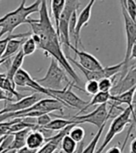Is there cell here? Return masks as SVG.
I'll return each instance as SVG.
<instances>
[{
  "mask_svg": "<svg viewBox=\"0 0 136 153\" xmlns=\"http://www.w3.org/2000/svg\"><path fill=\"white\" fill-rule=\"evenodd\" d=\"M38 13L39 19L35 20L29 18L27 20V24H29L32 27V32L30 36L34 39L36 45V49L38 48L43 50L47 57H51V59H54L59 65H61L63 69H64L69 76L74 79L75 83H77L75 85L79 87V85H82V81L70 63L66 60L65 54L62 50L61 42H60L48 12L47 1L42 0L40 2Z\"/></svg>",
  "mask_w": 136,
  "mask_h": 153,
  "instance_id": "cell-1",
  "label": "cell"
},
{
  "mask_svg": "<svg viewBox=\"0 0 136 153\" xmlns=\"http://www.w3.org/2000/svg\"><path fill=\"white\" fill-rule=\"evenodd\" d=\"M40 2L39 0H36L31 6L26 7V0H22L18 9L7 13L5 16L0 18V39L6 34H12L14 29L21 25L27 24L30 15L39 11Z\"/></svg>",
  "mask_w": 136,
  "mask_h": 153,
  "instance_id": "cell-2",
  "label": "cell"
},
{
  "mask_svg": "<svg viewBox=\"0 0 136 153\" xmlns=\"http://www.w3.org/2000/svg\"><path fill=\"white\" fill-rule=\"evenodd\" d=\"M35 81L49 91H61L67 86L75 85L70 82L64 70L62 69L54 59L50 60V64L46 75L42 79H35Z\"/></svg>",
  "mask_w": 136,
  "mask_h": 153,
  "instance_id": "cell-3",
  "label": "cell"
},
{
  "mask_svg": "<svg viewBox=\"0 0 136 153\" xmlns=\"http://www.w3.org/2000/svg\"><path fill=\"white\" fill-rule=\"evenodd\" d=\"M121 5V4H120ZM121 11H122V16L124 19V26H125V34H126V52H125V58L123 61V66L121 72H120V76L119 79H122L123 76L127 74V72L129 71L130 67L134 64H132V65H130L131 61V52L132 50L133 49V47H135L136 44V22H133L130 16L128 15V13L126 12L124 7L121 5Z\"/></svg>",
  "mask_w": 136,
  "mask_h": 153,
  "instance_id": "cell-4",
  "label": "cell"
},
{
  "mask_svg": "<svg viewBox=\"0 0 136 153\" xmlns=\"http://www.w3.org/2000/svg\"><path fill=\"white\" fill-rule=\"evenodd\" d=\"M131 116H132L131 110L129 108H127L123 109L122 112L120 113L118 117H116L113 120V121L111 122V125L108 129V132L106 135H105L102 145L94 153H102L103 149H105V147L113 140V138H114L118 134L121 133L128 124H130L131 122H132V120H131Z\"/></svg>",
  "mask_w": 136,
  "mask_h": 153,
  "instance_id": "cell-5",
  "label": "cell"
},
{
  "mask_svg": "<svg viewBox=\"0 0 136 153\" xmlns=\"http://www.w3.org/2000/svg\"><path fill=\"white\" fill-rule=\"evenodd\" d=\"M72 88H77L79 91H84V89L79 88L77 85H70L61 91H49L54 96L55 99H57L60 102H62L65 106H70V108L78 109L79 110L78 114H81L89 102L83 100L79 96H78L72 91Z\"/></svg>",
  "mask_w": 136,
  "mask_h": 153,
  "instance_id": "cell-6",
  "label": "cell"
},
{
  "mask_svg": "<svg viewBox=\"0 0 136 153\" xmlns=\"http://www.w3.org/2000/svg\"><path fill=\"white\" fill-rule=\"evenodd\" d=\"M80 1H65L64 7L62 11L61 16L59 20V33H60V42L65 45L66 47H71L69 33H68V25H69V21L71 19L72 14L75 11H78L80 6Z\"/></svg>",
  "mask_w": 136,
  "mask_h": 153,
  "instance_id": "cell-7",
  "label": "cell"
},
{
  "mask_svg": "<svg viewBox=\"0 0 136 153\" xmlns=\"http://www.w3.org/2000/svg\"><path fill=\"white\" fill-rule=\"evenodd\" d=\"M111 105V108L109 111L107 110V105L103 104V105H100L99 106H97L92 112L86 114V115H77V116H74L71 120L78 121L79 124L81 123L93 124L94 126H96L99 129L101 126L106 123L107 120L111 117L114 106L112 105Z\"/></svg>",
  "mask_w": 136,
  "mask_h": 153,
  "instance_id": "cell-8",
  "label": "cell"
},
{
  "mask_svg": "<svg viewBox=\"0 0 136 153\" xmlns=\"http://www.w3.org/2000/svg\"><path fill=\"white\" fill-rule=\"evenodd\" d=\"M13 82L15 84V86H20V87H28L30 89L34 90L35 91H37L38 94H46L48 95L50 98L51 99H55L54 96L52 95L49 90H47L46 88L42 87L40 84H38L35 79H34L31 76L29 75V73L27 71H25L24 69H19L17 71V73L15 74L14 78H13ZM57 100V99H56Z\"/></svg>",
  "mask_w": 136,
  "mask_h": 153,
  "instance_id": "cell-9",
  "label": "cell"
},
{
  "mask_svg": "<svg viewBox=\"0 0 136 153\" xmlns=\"http://www.w3.org/2000/svg\"><path fill=\"white\" fill-rule=\"evenodd\" d=\"M135 86H136V67H135V64H133L122 79H119L118 81L113 84V87L109 91V94L111 96L119 95L126 93L128 91H130Z\"/></svg>",
  "mask_w": 136,
  "mask_h": 153,
  "instance_id": "cell-10",
  "label": "cell"
},
{
  "mask_svg": "<svg viewBox=\"0 0 136 153\" xmlns=\"http://www.w3.org/2000/svg\"><path fill=\"white\" fill-rule=\"evenodd\" d=\"M42 98L40 94H34L32 95L25 96L21 100L14 103L7 102L3 109H0V115L6 114V113H13V112H19L21 110H24L30 106H32L35 103L40 101Z\"/></svg>",
  "mask_w": 136,
  "mask_h": 153,
  "instance_id": "cell-11",
  "label": "cell"
},
{
  "mask_svg": "<svg viewBox=\"0 0 136 153\" xmlns=\"http://www.w3.org/2000/svg\"><path fill=\"white\" fill-rule=\"evenodd\" d=\"M70 49L75 53V55H78L79 60V62L78 63L84 69L89 71H98V70H102L103 68L102 64L99 62V60L96 59L90 53L86 52L84 51H79L78 49H75L73 47V45L70 47Z\"/></svg>",
  "mask_w": 136,
  "mask_h": 153,
  "instance_id": "cell-12",
  "label": "cell"
},
{
  "mask_svg": "<svg viewBox=\"0 0 136 153\" xmlns=\"http://www.w3.org/2000/svg\"><path fill=\"white\" fill-rule=\"evenodd\" d=\"M75 125V124L67 126L64 129H63L62 131H60L56 135L50 136V137H49V138H46V143H45V145L41 149H39L38 150H37L35 153H53L57 149V148L59 147V145H60V143H61L63 137L69 133V131Z\"/></svg>",
  "mask_w": 136,
  "mask_h": 153,
  "instance_id": "cell-13",
  "label": "cell"
},
{
  "mask_svg": "<svg viewBox=\"0 0 136 153\" xmlns=\"http://www.w3.org/2000/svg\"><path fill=\"white\" fill-rule=\"evenodd\" d=\"M94 0H92L89 1L87 6L82 10V11L80 12V14L77 18V24H75V37H77V40L78 43L81 44L80 41V31L83 26L87 25L88 22L90 19V14H92V9L94 5Z\"/></svg>",
  "mask_w": 136,
  "mask_h": 153,
  "instance_id": "cell-14",
  "label": "cell"
},
{
  "mask_svg": "<svg viewBox=\"0 0 136 153\" xmlns=\"http://www.w3.org/2000/svg\"><path fill=\"white\" fill-rule=\"evenodd\" d=\"M134 94H135V87L122 94L116 95V96H110V101L114 102L115 105H118L121 104H125L128 105V108H130L131 113H132L133 123H135V112H134V103H133Z\"/></svg>",
  "mask_w": 136,
  "mask_h": 153,
  "instance_id": "cell-15",
  "label": "cell"
},
{
  "mask_svg": "<svg viewBox=\"0 0 136 153\" xmlns=\"http://www.w3.org/2000/svg\"><path fill=\"white\" fill-rule=\"evenodd\" d=\"M46 143V137L40 131H31L25 138V147L31 150H38Z\"/></svg>",
  "mask_w": 136,
  "mask_h": 153,
  "instance_id": "cell-16",
  "label": "cell"
},
{
  "mask_svg": "<svg viewBox=\"0 0 136 153\" xmlns=\"http://www.w3.org/2000/svg\"><path fill=\"white\" fill-rule=\"evenodd\" d=\"M31 129H24L12 134L13 138L7 150H19L25 147V138L27 134L31 132Z\"/></svg>",
  "mask_w": 136,
  "mask_h": 153,
  "instance_id": "cell-17",
  "label": "cell"
},
{
  "mask_svg": "<svg viewBox=\"0 0 136 153\" xmlns=\"http://www.w3.org/2000/svg\"><path fill=\"white\" fill-rule=\"evenodd\" d=\"M24 60V53H22V51L20 50L17 52V54L15 55L14 59L12 60L10 67H9V69H7V72L6 74L7 79H10L11 82H13V78H14L15 74L17 73V71L19 69H21V66L22 65Z\"/></svg>",
  "mask_w": 136,
  "mask_h": 153,
  "instance_id": "cell-18",
  "label": "cell"
},
{
  "mask_svg": "<svg viewBox=\"0 0 136 153\" xmlns=\"http://www.w3.org/2000/svg\"><path fill=\"white\" fill-rule=\"evenodd\" d=\"M51 2V11L53 14V19H54V25L55 26V31L56 34L60 39V33H59V20L60 16H61L62 11L64 7L65 0H52Z\"/></svg>",
  "mask_w": 136,
  "mask_h": 153,
  "instance_id": "cell-19",
  "label": "cell"
},
{
  "mask_svg": "<svg viewBox=\"0 0 136 153\" xmlns=\"http://www.w3.org/2000/svg\"><path fill=\"white\" fill-rule=\"evenodd\" d=\"M75 124L78 125L79 124L78 121L73 120H64V119H57V120H51L50 123L44 127V129L50 130V131H62L63 129H64L65 127L69 126V125H73Z\"/></svg>",
  "mask_w": 136,
  "mask_h": 153,
  "instance_id": "cell-20",
  "label": "cell"
},
{
  "mask_svg": "<svg viewBox=\"0 0 136 153\" xmlns=\"http://www.w3.org/2000/svg\"><path fill=\"white\" fill-rule=\"evenodd\" d=\"M25 41V38H20V39H11L9 41L7 45L6 51L2 56V59H9L10 58L13 54L17 53L21 48L24 42Z\"/></svg>",
  "mask_w": 136,
  "mask_h": 153,
  "instance_id": "cell-21",
  "label": "cell"
},
{
  "mask_svg": "<svg viewBox=\"0 0 136 153\" xmlns=\"http://www.w3.org/2000/svg\"><path fill=\"white\" fill-rule=\"evenodd\" d=\"M110 94L109 93H102V91H99L98 94H96L95 95H93V97L92 98L87 106L84 108L83 112L86 111L89 108L90 106H94V105H103V104H107L110 101Z\"/></svg>",
  "mask_w": 136,
  "mask_h": 153,
  "instance_id": "cell-22",
  "label": "cell"
},
{
  "mask_svg": "<svg viewBox=\"0 0 136 153\" xmlns=\"http://www.w3.org/2000/svg\"><path fill=\"white\" fill-rule=\"evenodd\" d=\"M31 36V32L30 33H22V34H17V35H14V34H9L7 36V37L3 38V39H0V60L2 59V56L4 54V52L6 51L7 48V45L9 43L10 40L11 39H20V38H26L27 36Z\"/></svg>",
  "mask_w": 136,
  "mask_h": 153,
  "instance_id": "cell-23",
  "label": "cell"
},
{
  "mask_svg": "<svg viewBox=\"0 0 136 153\" xmlns=\"http://www.w3.org/2000/svg\"><path fill=\"white\" fill-rule=\"evenodd\" d=\"M61 147L62 151L64 153H75L78 149V144L75 143L73 139H71L68 134L64 135L61 141Z\"/></svg>",
  "mask_w": 136,
  "mask_h": 153,
  "instance_id": "cell-24",
  "label": "cell"
},
{
  "mask_svg": "<svg viewBox=\"0 0 136 153\" xmlns=\"http://www.w3.org/2000/svg\"><path fill=\"white\" fill-rule=\"evenodd\" d=\"M104 127H105V124H103V126H101L99 129H98V132L93 136V138L92 139V141H90L88 144V146L86 148L83 149V150L81 151V153H94L95 152L97 144H98V142H99V139H100V137H101V135H102V134L103 132Z\"/></svg>",
  "mask_w": 136,
  "mask_h": 153,
  "instance_id": "cell-25",
  "label": "cell"
},
{
  "mask_svg": "<svg viewBox=\"0 0 136 153\" xmlns=\"http://www.w3.org/2000/svg\"><path fill=\"white\" fill-rule=\"evenodd\" d=\"M67 134L77 144L81 143L83 141V139L85 138V130L80 126L75 125Z\"/></svg>",
  "mask_w": 136,
  "mask_h": 153,
  "instance_id": "cell-26",
  "label": "cell"
},
{
  "mask_svg": "<svg viewBox=\"0 0 136 153\" xmlns=\"http://www.w3.org/2000/svg\"><path fill=\"white\" fill-rule=\"evenodd\" d=\"M21 51H22V53H24V57L32 55L33 53L36 51V45H35L34 39L31 36L25 38V41L24 42V44H22Z\"/></svg>",
  "mask_w": 136,
  "mask_h": 153,
  "instance_id": "cell-27",
  "label": "cell"
},
{
  "mask_svg": "<svg viewBox=\"0 0 136 153\" xmlns=\"http://www.w3.org/2000/svg\"><path fill=\"white\" fill-rule=\"evenodd\" d=\"M124 9L126 10V12L128 13V15L130 16V18L135 22V17H136V4H135V1L133 0H124V1H121L120 2Z\"/></svg>",
  "mask_w": 136,
  "mask_h": 153,
  "instance_id": "cell-28",
  "label": "cell"
},
{
  "mask_svg": "<svg viewBox=\"0 0 136 153\" xmlns=\"http://www.w3.org/2000/svg\"><path fill=\"white\" fill-rule=\"evenodd\" d=\"M84 91L88 94L95 95L96 94L99 93V86H98V81L95 80H88L85 84Z\"/></svg>",
  "mask_w": 136,
  "mask_h": 153,
  "instance_id": "cell-29",
  "label": "cell"
},
{
  "mask_svg": "<svg viewBox=\"0 0 136 153\" xmlns=\"http://www.w3.org/2000/svg\"><path fill=\"white\" fill-rule=\"evenodd\" d=\"M99 91L102 93H109L113 87V80L111 79H103L98 81Z\"/></svg>",
  "mask_w": 136,
  "mask_h": 153,
  "instance_id": "cell-30",
  "label": "cell"
},
{
  "mask_svg": "<svg viewBox=\"0 0 136 153\" xmlns=\"http://www.w3.org/2000/svg\"><path fill=\"white\" fill-rule=\"evenodd\" d=\"M51 120H52L49 114H43L41 116L35 118V124L39 128H44V127H46Z\"/></svg>",
  "mask_w": 136,
  "mask_h": 153,
  "instance_id": "cell-31",
  "label": "cell"
},
{
  "mask_svg": "<svg viewBox=\"0 0 136 153\" xmlns=\"http://www.w3.org/2000/svg\"><path fill=\"white\" fill-rule=\"evenodd\" d=\"M13 123H14V120L4 121V122H0V137L10 135V127Z\"/></svg>",
  "mask_w": 136,
  "mask_h": 153,
  "instance_id": "cell-32",
  "label": "cell"
},
{
  "mask_svg": "<svg viewBox=\"0 0 136 153\" xmlns=\"http://www.w3.org/2000/svg\"><path fill=\"white\" fill-rule=\"evenodd\" d=\"M2 100H5V101L9 102V103H14V102H16V100H15L14 98L10 97L9 94L6 93V91H4L3 90L0 89V101H2Z\"/></svg>",
  "mask_w": 136,
  "mask_h": 153,
  "instance_id": "cell-33",
  "label": "cell"
},
{
  "mask_svg": "<svg viewBox=\"0 0 136 153\" xmlns=\"http://www.w3.org/2000/svg\"><path fill=\"white\" fill-rule=\"evenodd\" d=\"M105 153H122V149H120L119 147H118V146H114V147L110 148Z\"/></svg>",
  "mask_w": 136,
  "mask_h": 153,
  "instance_id": "cell-34",
  "label": "cell"
},
{
  "mask_svg": "<svg viewBox=\"0 0 136 153\" xmlns=\"http://www.w3.org/2000/svg\"><path fill=\"white\" fill-rule=\"evenodd\" d=\"M136 138L134 137V138L132 139V141L131 142V147H130V150H131V153H136Z\"/></svg>",
  "mask_w": 136,
  "mask_h": 153,
  "instance_id": "cell-35",
  "label": "cell"
},
{
  "mask_svg": "<svg viewBox=\"0 0 136 153\" xmlns=\"http://www.w3.org/2000/svg\"><path fill=\"white\" fill-rule=\"evenodd\" d=\"M83 149H84V142L82 141L81 143H79V146L77 149V151H75V153H81V151L83 150Z\"/></svg>",
  "mask_w": 136,
  "mask_h": 153,
  "instance_id": "cell-36",
  "label": "cell"
},
{
  "mask_svg": "<svg viewBox=\"0 0 136 153\" xmlns=\"http://www.w3.org/2000/svg\"><path fill=\"white\" fill-rule=\"evenodd\" d=\"M17 150H5L4 153H16Z\"/></svg>",
  "mask_w": 136,
  "mask_h": 153,
  "instance_id": "cell-37",
  "label": "cell"
},
{
  "mask_svg": "<svg viewBox=\"0 0 136 153\" xmlns=\"http://www.w3.org/2000/svg\"><path fill=\"white\" fill-rule=\"evenodd\" d=\"M9 59H10V58H9ZM9 59H1V60H0V65H2L3 63H5L6 61H7Z\"/></svg>",
  "mask_w": 136,
  "mask_h": 153,
  "instance_id": "cell-38",
  "label": "cell"
},
{
  "mask_svg": "<svg viewBox=\"0 0 136 153\" xmlns=\"http://www.w3.org/2000/svg\"><path fill=\"white\" fill-rule=\"evenodd\" d=\"M6 138V136H1V137H0V145H1L2 144V142H3V140Z\"/></svg>",
  "mask_w": 136,
  "mask_h": 153,
  "instance_id": "cell-39",
  "label": "cell"
},
{
  "mask_svg": "<svg viewBox=\"0 0 136 153\" xmlns=\"http://www.w3.org/2000/svg\"><path fill=\"white\" fill-rule=\"evenodd\" d=\"M58 153H64V152H63V151H62V150H61V151H59V152H58Z\"/></svg>",
  "mask_w": 136,
  "mask_h": 153,
  "instance_id": "cell-40",
  "label": "cell"
}]
</instances>
